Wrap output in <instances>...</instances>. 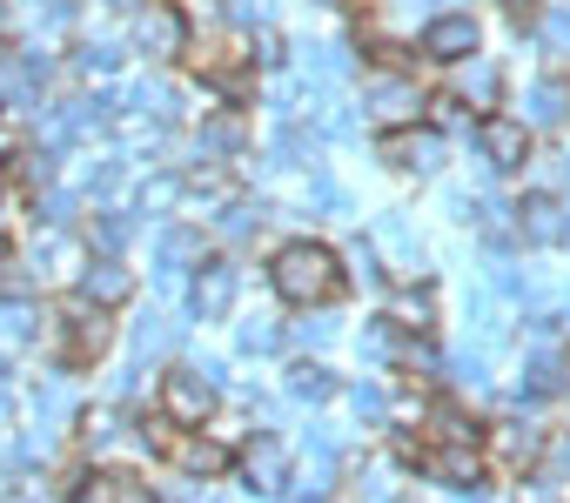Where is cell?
Here are the masks:
<instances>
[{
    "mask_svg": "<svg viewBox=\"0 0 570 503\" xmlns=\"http://www.w3.org/2000/svg\"><path fill=\"white\" fill-rule=\"evenodd\" d=\"M268 283H275L282 303H296V309H330L343 296V256L330 241L296 235V241H282L268 256Z\"/></svg>",
    "mask_w": 570,
    "mask_h": 503,
    "instance_id": "1",
    "label": "cell"
},
{
    "mask_svg": "<svg viewBox=\"0 0 570 503\" xmlns=\"http://www.w3.org/2000/svg\"><path fill=\"white\" fill-rule=\"evenodd\" d=\"M115 309H101V303H88L81 289L48 316V329H41V343H48V356L61 363V369H95L101 356H108V343H115V323H108Z\"/></svg>",
    "mask_w": 570,
    "mask_h": 503,
    "instance_id": "2",
    "label": "cell"
},
{
    "mask_svg": "<svg viewBox=\"0 0 570 503\" xmlns=\"http://www.w3.org/2000/svg\"><path fill=\"white\" fill-rule=\"evenodd\" d=\"M356 101H363V121H376L383 135H390V128H416V115L430 108V95L416 88L410 68H370Z\"/></svg>",
    "mask_w": 570,
    "mask_h": 503,
    "instance_id": "3",
    "label": "cell"
},
{
    "mask_svg": "<svg viewBox=\"0 0 570 503\" xmlns=\"http://www.w3.org/2000/svg\"><path fill=\"white\" fill-rule=\"evenodd\" d=\"M543 450H550V430H537L530 416H503V423H490L483 430V456L503 470V476H537V463H543Z\"/></svg>",
    "mask_w": 570,
    "mask_h": 503,
    "instance_id": "4",
    "label": "cell"
},
{
    "mask_svg": "<svg viewBox=\"0 0 570 503\" xmlns=\"http://www.w3.org/2000/svg\"><path fill=\"white\" fill-rule=\"evenodd\" d=\"M161 410L181 423V430H202V423H215V410H222V389H215V369H195V363H175L168 376H161Z\"/></svg>",
    "mask_w": 570,
    "mask_h": 503,
    "instance_id": "5",
    "label": "cell"
},
{
    "mask_svg": "<svg viewBox=\"0 0 570 503\" xmlns=\"http://www.w3.org/2000/svg\"><path fill=\"white\" fill-rule=\"evenodd\" d=\"M28 263H35L41 289H81V276H88L95 256H88V241L75 228H41L35 248H28Z\"/></svg>",
    "mask_w": 570,
    "mask_h": 503,
    "instance_id": "6",
    "label": "cell"
},
{
    "mask_svg": "<svg viewBox=\"0 0 570 503\" xmlns=\"http://www.w3.org/2000/svg\"><path fill=\"white\" fill-rule=\"evenodd\" d=\"M128 41L161 68V61H188V14L168 8V0H148V8L128 21Z\"/></svg>",
    "mask_w": 570,
    "mask_h": 503,
    "instance_id": "7",
    "label": "cell"
},
{
    "mask_svg": "<svg viewBox=\"0 0 570 503\" xmlns=\"http://www.w3.org/2000/svg\"><path fill=\"white\" fill-rule=\"evenodd\" d=\"M235 470H242V483L255 496H282V490H289V476H296V456H289V443H282V436H255V443L235 450Z\"/></svg>",
    "mask_w": 570,
    "mask_h": 503,
    "instance_id": "8",
    "label": "cell"
},
{
    "mask_svg": "<svg viewBox=\"0 0 570 503\" xmlns=\"http://www.w3.org/2000/svg\"><path fill=\"white\" fill-rule=\"evenodd\" d=\"M517 241H530V248L570 241V201L550 195V188H530V195L517 201Z\"/></svg>",
    "mask_w": 570,
    "mask_h": 503,
    "instance_id": "9",
    "label": "cell"
},
{
    "mask_svg": "<svg viewBox=\"0 0 570 503\" xmlns=\"http://www.w3.org/2000/svg\"><path fill=\"white\" fill-rule=\"evenodd\" d=\"M235 296H242V269L222 263V256H208V263L195 269V283H188V316H195V323H222V316L235 309Z\"/></svg>",
    "mask_w": 570,
    "mask_h": 503,
    "instance_id": "10",
    "label": "cell"
},
{
    "mask_svg": "<svg viewBox=\"0 0 570 503\" xmlns=\"http://www.w3.org/2000/svg\"><path fill=\"white\" fill-rule=\"evenodd\" d=\"M430 61H443V68H456V61H470L476 48H483V28H476V14H430L423 21V41H416Z\"/></svg>",
    "mask_w": 570,
    "mask_h": 503,
    "instance_id": "11",
    "label": "cell"
},
{
    "mask_svg": "<svg viewBox=\"0 0 570 503\" xmlns=\"http://www.w3.org/2000/svg\"><path fill=\"white\" fill-rule=\"evenodd\" d=\"M195 161H248V115L242 108H215L195 128Z\"/></svg>",
    "mask_w": 570,
    "mask_h": 503,
    "instance_id": "12",
    "label": "cell"
},
{
    "mask_svg": "<svg viewBox=\"0 0 570 503\" xmlns=\"http://www.w3.org/2000/svg\"><path fill=\"white\" fill-rule=\"evenodd\" d=\"M476 148H483V161H490L497 175H517V168L530 161V128H523L517 115H483V121H476Z\"/></svg>",
    "mask_w": 570,
    "mask_h": 503,
    "instance_id": "13",
    "label": "cell"
},
{
    "mask_svg": "<svg viewBox=\"0 0 570 503\" xmlns=\"http://www.w3.org/2000/svg\"><path fill=\"white\" fill-rule=\"evenodd\" d=\"M376 155H383L396 175H436V168H443V135H430V128H390V135L376 141Z\"/></svg>",
    "mask_w": 570,
    "mask_h": 503,
    "instance_id": "14",
    "label": "cell"
},
{
    "mask_svg": "<svg viewBox=\"0 0 570 503\" xmlns=\"http://www.w3.org/2000/svg\"><path fill=\"white\" fill-rule=\"evenodd\" d=\"M517 121H523L530 135H537V128H570V75H543V81H530Z\"/></svg>",
    "mask_w": 570,
    "mask_h": 503,
    "instance_id": "15",
    "label": "cell"
},
{
    "mask_svg": "<svg viewBox=\"0 0 570 503\" xmlns=\"http://www.w3.org/2000/svg\"><path fill=\"white\" fill-rule=\"evenodd\" d=\"M517 389L537 403V396H557V389H570V356L550 343V336H537V349L523 356V369H517Z\"/></svg>",
    "mask_w": 570,
    "mask_h": 503,
    "instance_id": "16",
    "label": "cell"
},
{
    "mask_svg": "<svg viewBox=\"0 0 570 503\" xmlns=\"http://www.w3.org/2000/svg\"><path fill=\"white\" fill-rule=\"evenodd\" d=\"M68 503H148V483L135 470H81L68 483Z\"/></svg>",
    "mask_w": 570,
    "mask_h": 503,
    "instance_id": "17",
    "label": "cell"
},
{
    "mask_svg": "<svg viewBox=\"0 0 570 503\" xmlns=\"http://www.w3.org/2000/svg\"><path fill=\"white\" fill-rule=\"evenodd\" d=\"M450 95H456L470 115H490V108L503 101V75H497V61H490V55H470V61H456V81H450Z\"/></svg>",
    "mask_w": 570,
    "mask_h": 503,
    "instance_id": "18",
    "label": "cell"
},
{
    "mask_svg": "<svg viewBox=\"0 0 570 503\" xmlns=\"http://www.w3.org/2000/svg\"><path fill=\"white\" fill-rule=\"evenodd\" d=\"M81 296L101 303V309H128V303H135V269H128L121 256H95L88 276H81Z\"/></svg>",
    "mask_w": 570,
    "mask_h": 503,
    "instance_id": "19",
    "label": "cell"
},
{
    "mask_svg": "<svg viewBox=\"0 0 570 503\" xmlns=\"http://www.w3.org/2000/svg\"><path fill=\"white\" fill-rule=\"evenodd\" d=\"M228 463H235V450H228L215 430H208V436H188V430H181V443H175V456H168V470H181V476H202V483H215Z\"/></svg>",
    "mask_w": 570,
    "mask_h": 503,
    "instance_id": "20",
    "label": "cell"
},
{
    "mask_svg": "<svg viewBox=\"0 0 570 503\" xmlns=\"http://www.w3.org/2000/svg\"><path fill=\"white\" fill-rule=\"evenodd\" d=\"M202 263H208V228L181 221V228L161 235V283H168V289L181 283V269H202Z\"/></svg>",
    "mask_w": 570,
    "mask_h": 503,
    "instance_id": "21",
    "label": "cell"
},
{
    "mask_svg": "<svg viewBox=\"0 0 570 503\" xmlns=\"http://www.w3.org/2000/svg\"><path fill=\"white\" fill-rule=\"evenodd\" d=\"M336 490V443L323 436L316 443V456H303L296 463V476H289V503H323Z\"/></svg>",
    "mask_w": 570,
    "mask_h": 503,
    "instance_id": "22",
    "label": "cell"
},
{
    "mask_svg": "<svg viewBox=\"0 0 570 503\" xmlns=\"http://www.w3.org/2000/svg\"><path fill=\"white\" fill-rule=\"evenodd\" d=\"M55 161H61V148H48V141H35V148H14L8 155V175L21 181V188H55Z\"/></svg>",
    "mask_w": 570,
    "mask_h": 503,
    "instance_id": "23",
    "label": "cell"
},
{
    "mask_svg": "<svg viewBox=\"0 0 570 503\" xmlns=\"http://www.w3.org/2000/svg\"><path fill=\"white\" fill-rule=\"evenodd\" d=\"M403 349H410V329H403L396 316H383V323H370V329H363V356H370V363L403 369Z\"/></svg>",
    "mask_w": 570,
    "mask_h": 503,
    "instance_id": "24",
    "label": "cell"
},
{
    "mask_svg": "<svg viewBox=\"0 0 570 503\" xmlns=\"http://www.w3.org/2000/svg\"><path fill=\"white\" fill-rule=\"evenodd\" d=\"M289 396H296V403H330V396H343V383H336L316 356H296V363H289Z\"/></svg>",
    "mask_w": 570,
    "mask_h": 503,
    "instance_id": "25",
    "label": "cell"
},
{
    "mask_svg": "<svg viewBox=\"0 0 570 503\" xmlns=\"http://www.w3.org/2000/svg\"><path fill=\"white\" fill-rule=\"evenodd\" d=\"M121 430H128V416H121L115 403H101V410H81V443H88L95 456L121 450Z\"/></svg>",
    "mask_w": 570,
    "mask_h": 503,
    "instance_id": "26",
    "label": "cell"
},
{
    "mask_svg": "<svg viewBox=\"0 0 570 503\" xmlns=\"http://www.w3.org/2000/svg\"><path fill=\"white\" fill-rule=\"evenodd\" d=\"M181 201H188V175H155V181L135 188V208L141 215H175Z\"/></svg>",
    "mask_w": 570,
    "mask_h": 503,
    "instance_id": "27",
    "label": "cell"
},
{
    "mask_svg": "<svg viewBox=\"0 0 570 503\" xmlns=\"http://www.w3.org/2000/svg\"><path fill=\"white\" fill-rule=\"evenodd\" d=\"M28 343H41L35 309H28V303H0V363H8L14 349H28Z\"/></svg>",
    "mask_w": 570,
    "mask_h": 503,
    "instance_id": "28",
    "label": "cell"
},
{
    "mask_svg": "<svg viewBox=\"0 0 570 503\" xmlns=\"http://www.w3.org/2000/svg\"><path fill=\"white\" fill-rule=\"evenodd\" d=\"M282 343H289V329H282L275 316H248V323H235V349H242V356H275Z\"/></svg>",
    "mask_w": 570,
    "mask_h": 503,
    "instance_id": "29",
    "label": "cell"
},
{
    "mask_svg": "<svg viewBox=\"0 0 570 503\" xmlns=\"http://www.w3.org/2000/svg\"><path fill=\"white\" fill-rule=\"evenodd\" d=\"M128 108L148 115V121H175V115H181V95H175L168 81H135V88H128Z\"/></svg>",
    "mask_w": 570,
    "mask_h": 503,
    "instance_id": "30",
    "label": "cell"
},
{
    "mask_svg": "<svg viewBox=\"0 0 570 503\" xmlns=\"http://www.w3.org/2000/svg\"><path fill=\"white\" fill-rule=\"evenodd\" d=\"M390 316H396L410 336H430V329H436V296H430V289H403V296L390 303Z\"/></svg>",
    "mask_w": 570,
    "mask_h": 503,
    "instance_id": "31",
    "label": "cell"
},
{
    "mask_svg": "<svg viewBox=\"0 0 570 503\" xmlns=\"http://www.w3.org/2000/svg\"><path fill=\"white\" fill-rule=\"evenodd\" d=\"M530 34L550 48V55H570V0H557V8H543L537 21H530Z\"/></svg>",
    "mask_w": 570,
    "mask_h": 503,
    "instance_id": "32",
    "label": "cell"
},
{
    "mask_svg": "<svg viewBox=\"0 0 570 503\" xmlns=\"http://www.w3.org/2000/svg\"><path fill=\"white\" fill-rule=\"evenodd\" d=\"M35 289H41V276H35V263L21 256H8V263H0V303H35Z\"/></svg>",
    "mask_w": 570,
    "mask_h": 503,
    "instance_id": "33",
    "label": "cell"
},
{
    "mask_svg": "<svg viewBox=\"0 0 570 503\" xmlns=\"http://www.w3.org/2000/svg\"><path fill=\"white\" fill-rule=\"evenodd\" d=\"M88 241L101 248V256H121V241H128V215H115V208H95V221H88Z\"/></svg>",
    "mask_w": 570,
    "mask_h": 503,
    "instance_id": "34",
    "label": "cell"
},
{
    "mask_svg": "<svg viewBox=\"0 0 570 503\" xmlns=\"http://www.w3.org/2000/svg\"><path fill=\"white\" fill-rule=\"evenodd\" d=\"M115 61H121V41H115V34H101V41H81V55H75V68H81V75H108Z\"/></svg>",
    "mask_w": 570,
    "mask_h": 503,
    "instance_id": "35",
    "label": "cell"
},
{
    "mask_svg": "<svg viewBox=\"0 0 570 503\" xmlns=\"http://www.w3.org/2000/svg\"><path fill=\"white\" fill-rule=\"evenodd\" d=\"M289 336H296L303 349H330V343H336V323H330V309H303V323H296Z\"/></svg>",
    "mask_w": 570,
    "mask_h": 503,
    "instance_id": "36",
    "label": "cell"
},
{
    "mask_svg": "<svg viewBox=\"0 0 570 503\" xmlns=\"http://www.w3.org/2000/svg\"><path fill=\"white\" fill-rule=\"evenodd\" d=\"M168 343H175V329H168V316H155V309H148V316L135 323V349H141V363H148V356H161Z\"/></svg>",
    "mask_w": 570,
    "mask_h": 503,
    "instance_id": "37",
    "label": "cell"
},
{
    "mask_svg": "<svg viewBox=\"0 0 570 503\" xmlns=\"http://www.w3.org/2000/svg\"><path fill=\"white\" fill-rule=\"evenodd\" d=\"M275 155L289 161V168H316V135H303V128H282V135H275Z\"/></svg>",
    "mask_w": 570,
    "mask_h": 503,
    "instance_id": "38",
    "label": "cell"
},
{
    "mask_svg": "<svg viewBox=\"0 0 570 503\" xmlns=\"http://www.w3.org/2000/svg\"><path fill=\"white\" fill-rule=\"evenodd\" d=\"M35 208H41V228H68L75 195H68V188H41V195H35Z\"/></svg>",
    "mask_w": 570,
    "mask_h": 503,
    "instance_id": "39",
    "label": "cell"
},
{
    "mask_svg": "<svg viewBox=\"0 0 570 503\" xmlns=\"http://www.w3.org/2000/svg\"><path fill=\"white\" fill-rule=\"evenodd\" d=\"M343 263H350L363 283H383V276H390V269H383V248H376V241H350V256H343Z\"/></svg>",
    "mask_w": 570,
    "mask_h": 503,
    "instance_id": "40",
    "label": "cell"
},
{
    "mask_svg": "<svg viewBox=\"0 0 570 503\" xmlns=\"http://www.w3.org/2000/svg\"><path fill=\"white\" fill-rule=\"evenodd\" d=\"M35 21H41V34L75 28V0H35Z\"/></svg>",
    "mask_w": 570,
    "mask_h": 503,
    "instance_id": "41",
    "label": "cell"
},
{
    "mask_svg": "<svg viewBox=\"0 0 570 503\" xmlns=\"http://www.w3.org/2000/svg\"><path fill=\"white\" fill-rule=\"evenodd\" d=\"M155 503H208V483H202V476H181V470H175V476H168V490H161Z\"/></svg>",
    "mask_w": 570,
    "mask_h": 503,
    "instance_id": "42",
    "label": "cell"
},
{
    "mask_svg": "<svg viewBox=\"0 0 570 503\" xmlns=\"http://www.w3.org/2000/svg\"><path fill=\"white\" fill-rule=\"evenodd\" d=\"M410 503H483V496H476V490H450V483H423Z\"/></svg>",
    "mask_w": 570,
    "mask_h": 503,
    "instance_id": "43",
    "label": "cell"
},
{
    "mask_svg": "<svg viewBox=\"0 0 570 503\" xmlns=\"http://www.w3.org/2000/svg\"><path fill=\"white\" fill-rule=\"evenodd\" d=\"M430 115H436L443 128H463V121H470V108H463L456 95H436V101H430Z\"/></svg>",
    "mask_w": 570,
    "mask_h": 503,
    "instance_id": "44",
    "label": "cell"
},
{
    "mask_svg": "<svg viewBox=\"0 0 570 503\" xmlns=\"http://www.w3.org/2000/svg\"><path fill=\"white\" fill-rule=\"evenodd\" d=\"M255 61H262V68H282V34H275V28H262V41H255Z\"/></svg>",
    "mask_w": 570,
    "mask_h": 503,
    "instance_id": "45",
    "label": "cell"
},
{
    "mask_svg": "<svg viewBox=\"0 0 570 503\" xmlns=\"http://www.w3.org/2000/svg\"><path fill=\"white\" fill-rule=\"evenodd\" d=\"M503 14H510V21H523V28H530V21H537V14H543V0H503Z\"/></svg>",
    "mask_w": 570,
    "mask_h": 503,
    "instance_id": "46",
    "label": "cell"
},
{
    "mask_svg": "<svg viewBox=\"0 0 570 503\" xmlns=\"http://www.w3.org/2000/svg\"><path fill=\"white\" fill-rule=\"evenodd\" d=\"M14 28V8H8V0H0V34H8Z\"/></svg>",
    "mask_w": 570,
    "mask_h": 503,
    "instance_id": "47",
    "label": "cell"
},
{
    "mask_svg": "<svg viewBox=\"0 0 570 503\" xmlns=\"http://www.w3.org/2000/svg\"><path fill=\"white\" fill-rule=\"evenodd\" d=\"M108 8H128V14H141V8H148V0H108Z\"/></svg>",
    "mask_w": 570,
    "mask_h": 503,
    "instance_id": "48",
    "label": "cell"
},
{
    "mask_svg": "<svg viewBox=\"0 0 570 503\" xmlns=\"http://www.w3.org/2000/svg\"><path fill=\"white\" fill-rule=\"evenodd\" d=\"M557 329H563V336H570V303H563V316H557Z\"/></svg>",
    "mask_w": 570,
    "mask_h": 503,
    "instance_id": "49",
    "label": "cell"
},
{
    "mask_svg": "<svg viewBox=\"0 0 570 503\" xmlns=\"http://www.w3.org/2000/svg\"><path fill=\"white\" fill-rule=\"evenodd\" d=\"M0 221H8V188H0Z\"/></svg>",
    "mask_w": 570,
    "mask_h": 503,
    "instance_id": "50",
    "label": "cell"
},
{
    "mask_svg": "<svg viewBox=\"0 0 570 503\" xmlns=\"http://www.w3.org/2000/svg\"><path fill=\"white\" fill-rule=\"evenodd\" d=\"M0 263H8V248H0Z\"/></svg>",
    "mask_w": 570,
    "mask_h": 503,
    "instance_id": "51",
    "label": "cell"
}]
</instances>
